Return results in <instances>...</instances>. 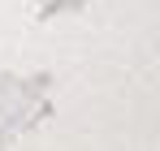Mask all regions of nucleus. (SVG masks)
I'll return each instance as SVG.
<instances>
[]
</instances>
